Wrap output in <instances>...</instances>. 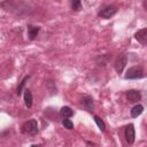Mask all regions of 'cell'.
<instances>
[{
  "instance_id": "6da1fadb",
  "label": "cell",
  "mask_w": 147,
  "mask_h": 147,
  "mask_svg": "<svg viewBox=\"0 0 147 147\" xmlns=\"http://www.w3.org/2000/svg\"><path fill=\"white\" fill-rule=\"evenodd\" d=\"M22 132L24 134L34 136L38 132V122L36 119H29L22 125Z\"/></svg>"
},
{
  "instance_id": "7a4b0ae2",
  "label": "cell",
  "mask_w": 147,
  "mask_h": 147,
  "mask_svg": "<svg viewBox=\"0 0 147 147\" xmlns=\"http://www.w3.org/2000/svg\"><path fill=\"white\" fill-rule=\"evenodd\" d=\"M144 77V70L140 65H133L126 70V74L124 76L125 79H137Z\"/></svg>"
},
{
  "instance_id": "3957f363",
  "label": "cell",
  "mask_w": 147,
  "mask_h": 147,
  "mask_svg": "<svg viewBox=\"0 0 147 147\" xmlns=\"http://www.w3.org/2000/svg\"><path fill=\"white\" fill-rule=\"evenodd\" d=\"M116 13H117V7L116 6H113V5H108V6H106V7H103V8H101L99 10L98 16L101 17V18L108 20V18L113 17Z\"/></svg>"
},
{
  "instance_id": "277c9868",
  "label": "cell",
  "mask_w": 147,
  "mask_h": 147,
  "mask_svg": "<svg viewBox=\"0 0 147 147\" xmlns=\"http://www.w3.org/2000/svg\"><path fill=\"white\" fill-rule=\"evenodd\" d=\"M126 63H127V55L125 53L119 54L117 56L116 61H115V70H116V72L117 74H122L124 68H125V65H126Z\"/></svg>"
},
{
  "instance_id": "5b68a950",
  "label": "cell",
  "mask_w": 147,
  "mask_h": 147,
  "mask_svg": "<svg viewBox=\"0 0 147 147\" xmlns=\"http://www.w3.org/2000/svg\"><path fill=\"white\" fill-rule=\"evenodd\" d=\"M80 103L83 106V108L90 113H92L94 110V101H93V98L88 94H84L82 96V100H80Z\"/></svg>"
},
{
  "instance_id": "8992f818",
  "label": "cell",
  "mask_w": 147,
  "mask_h": 147,
  "mask_svg": "<svg viewBox=\"0 0 147 147\" xmlns=\"http://www.w3.org/2000/svg\"><path fill=\"white\" fill-rule=\"evenodd\" d=\"M125 139L127 141L129 145H132L136 140V131H134V125L133 124H129L125 127Z\"/></svg>"
},
{
  "instance_id": "52a82bcc",
  "label": "cell",
  "mask_w": 147,
  "mask_h": 147,
  "mask_svg": "<svg viewBox=\"0 0 147 147\" xmlns=\"http://www.w3.org/2000/svg\"><path fill=\"white\" fill-rule=\"evenodd\" d=\"M134 38L138 42H140L144 46H147V28H144L141 30H138L134 33Z\"/></svg>"
},
{
  "instance_id": "ba28073f",
  "label": "cell",
  "mask_w": 147,
  "mask_h": 147,
  "mask_svg": "<svg viewBox=\"0 0 147 147\" xmlns=\"http://www.w3.org/2000/svg\"><path fill=\"white\" fill-rule=\"evenodd\" d=\"M126 98L129 100V102H132V103H138V101L141 100V94L139 91L137 90H129L126 92Z\"/></svg>"
},
{
  "instance_id": "9c48e42d",
  "label": "cell",
  "mask_w": 147,
  "mask_h": 147,
  "mask_svg": "<svg viewBox=\"0 0 147 147\" xmlns=\"http://www.w3.org/2000/svg\"><path fill=\"white\" fill-rule=\"evenodd\" d=\"M40 31V28L39 26H36V25H29L28 26V38L30 40H34L38 36Z\"/></svg>"
},
{
  "instance_id": "30bf717a",
  "label": "cell",
  "mask_w": 147,
  "mask_h": 147,
  "mask_svg": "<svg viewBox=\"0 0 147 147\" xmlns=\"http://www.w3.org/2000/svg\"><path fill=\"white\" fill-rule=\"evenodd\" d=\"M23 96H24V105H25V107L31 108V107H32V101H33L31 91L28 90V88L24 90V94H23Z\"/></svg>"
},
{
  "instance_id": "8fae6325",
  "label": "cell",
  "mask_w": 147,
  "mask_h": 147,
  "mask_svg": "<svg viewBox=\"0 0 147 147\" xmlns=\"http://www.w3.org/2000/svg\"><path fill=\"white\" fill-rule=\"evenodd\" d=\"M142 111H144V106L140 105V103H137L132 107V109L130 110V114H131L132 117H138L139 115L142 114Z\"/></svg>"
},
{
  "instance_id": "7c38bea8",
  "label": "cell",
  "mask_w": 147,
  "mask_h": 147,
  "mask_svg": "<svg viewBox=\"0 0 147 147\" xmlns=\"http://www.w3.org/2000/svg\"><path fill=\"white\" fill-rule=\"evenodd\" d=\"M60 115L63 117V118H69V117H71L72 115H74V111H72V109L70 108V107H62L61 109H60Z\"/></svg>"
},
{
  "instance_id": "4fadbf2b",
  "label": "cell",
  "mask_w": 147,
  "mask_h": 147,
  "mask_svg": "<svg viewBox=\"0 0 147 147\" xmlns=\"http://www.w3.org/2000/svg\"><path fill=\"white\" fill-rule=\"evenodd\" d=\"M29 78H30V76L28 75V76H25V77L22 79V82L20 83V85H18V87H17V90H16V94H17L18 96L22 94V91H23V88H24V86H25V83L28 82Z\"/></svg>"
},
{
  "instance_id": "5bb4252c",
  "label": "cell",
  "mask_w": 147,
  "mask_h": 147,
  "mask_svg": "<svg viewBox=\"0 0 147 147\" xmlns=\"http://www.w3.org/2000/svg\"><path fill=\"white\" fill-rule=\"evenodd\" d=\"M94 122L96 123V125H98V127L102 131V132H105L106 131V125H105V123H103V121L99 117V116H96V115H94Z\"/></svg>"
},
{
  "instance_id": "9a60e30c",
  "label": "cell",
  "mask_w": 147,
  "mask_h": 147,
  "mask_svg": "<svg viewBox=\"0 0 147 147\" xmlns=\"http://www.w3.org/2000/svg\"><path fill=\"white\" fill-rule=\"evenodd\" d=\"M62 125H63L65 129H68V130H72V129H74V123H72L69 118H63V119H62Z\"/></svg>"
},
{
  "instance_id": "2e32d148",
  "label": "cell",
  "mask_w": 147,
  "mask_h": 147,
  "mask_svg": "<svg viewBox=\"0 0 147 147\" xmlns=\"http://www.w3.org/2000/svg\"><path fill=\"white\" fill-rule=\"evenodd\" d=\"M71 8H72V10H75V11L80 10V9H82V2H80L79 0L72 1V2H71Z\"/></svg>"
},
{
  "instance_id": "e0dca14e",
  "label": "cell",
  "mask_w": 147,
  "mask_h": 147,
  "mask_svg": "<svg viewBox=\"0 0 147 147\" xmlns=\"http://www.w3.org/2000/svg\"><path fill=\"white\" fill-rule=\"evenodd\" d=\"M142 6H144V8L147 10V0H145V1L142 2Z\"/></svg>"
},
{
  "instance_id": "ac0fdd59",
  "label": "cell",
  "mask_w": 147,
  "mask_h": 147,
  "mask_svg": "<svg viewBox=\"0 0 147 147\" xmlns=\"http://www.w3.org/2000/svg\"><path fill=\"white\" fill-rule=\"evenodd\" d=\"M30 147H39V146H38V145H31Z\"/></svg>"
}]
</instances>
